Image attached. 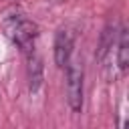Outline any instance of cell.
I'll return each instance as SVG.
<instances>
[{
    "instance_id": "cell-4",
    "label": "cell",
    "mask_w": 129,
    "mask_h": 129,
    "mask_svg": "<svg viewBox=\"0 0 129 129\" xmlns=\"http://www.w3.org/2000/svg\"><path fill=\"white\" fill-rule=\"evenodd\" d=\"M117 64L121 73H127V64H129V36L127 30L121 28L119 30V40H117Z\"/></svg>"
},
{
    "instance_id": "cell-1",
    "label": "cell",
    "mask_w": 129,
    "mask_h": 129,
    "mask_svg": "<svg viewBox=\"0 0 129 129\" xmlns=\"http://www.w3.org/2000/svg\"><path fill=\"white\" fill-rule=\"evenodd\" d=\"M4 32H6V36H8L22 52L32 54L34 42H36V36H38L34 22H30L28 18H24L22 14H10V16L4 20Z\"/></svg>"
},
{
    "instance_id": "cell-5",
    "label": "cell",
    "mask_w": 129,
    "mask_h": 129,
    "mask_svg": "<svg viewBox=\"0 0 129 129\" xmlns=\"http://www.w3.org/2000/svg\"><path fill=\"white\" fill-rule=\"evenodd\" d=\"M28 83H30V91H36L42 83V60L34 54H30L28 60Z\"/></svg>"
},
{
    "instance_id": "cell-6",
    "label": "cell",
    "mask_w": 129,
    "mask_h": 129,
    "mask_svg": "<svg viewBox=\"0 0 129 129\" xmlns=\"http://www.w3.org/2000/svg\"><path fill=\"white\" fill-rule=\"evenodd\" d=\"M115 44V34H113V28H105L103 36H101V44H99V50H97V58L99 60H105V56L109 54V50L113 48Z\"/></svg>"
},
{
    "instance_id": "cell-2",
    "label": "cell",
    "mask_w": 129,
    "mask_h": 129,
    "mask_svg": "<svg viewBox=\"0 0 129 129\" xmlns=\"http://www.w3.org/2000/svg\"><path fill=\"white\" fill-rule=\"evenodd\" d=\"M67 69V101H69V107L79 113L83 109V95H85V75H83V69L81 64L69 60V64L64 67Z\"/></svg>"
},
{
    "instance_id": "cell-3",
    "label": "cell",
    "mask_w": 129,
    "mask_h": 129,
    "mask_svg": "<svg viewBox=\"0 0 129 129\" xmlns=\"http://www.w3.org/2000/svg\"><path fill=\"white\" fill-rule=\"evenodd\" d=\"M73 46H75V38L71 30H58L54 34V44H52V52H54V64L58 69H64L73 56Z\"/></svg>"
}]
</instances>
